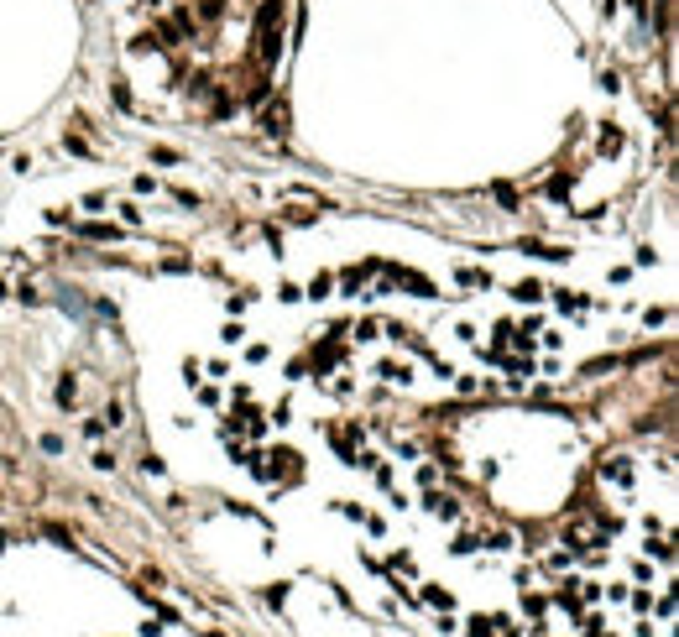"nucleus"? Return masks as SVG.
Segmentation results:
<instances>
[{"label":"nucleus","instance_id":"f257e3e1","mask_svg":"<svg viewBox=\"0 0 679 637\" xmlns=\"http://www.w3.org/2000/svg\"><path fill=\"white\" fill-rule=\"evenodd\" d=\"M256 37H261V63H272L277 47H283V0H267V6H261Z\"/></svg>","mask_w":679,"mask_h":637},{"label":"nucleus","instance_id":"f03ea898","mask_svg":"<svg viewBox=\"0 0 679 637\" xmlns=\"http://www.w3.org/2000/svg\"><path fill=\"white\" fill-rule=\"evenodd\" d=\"M261 126H267L272 136H283V131H288V105H283V100L267 105V110H261Z\"/></svg>","mask_w":679,"mask_h":637},{"label":"nucleus","instance_id":"7ed1b4c3","mask_svg":"<svg viewBox=\"0 0 679 637\" xmlns=\"http://www.w3.org/2000/svg\"><path fill=\"white\" fill-rule=\"evenodd\" d=\"M601 475H606V481H627L632 470H627V460L617 455V460H606V465H601Z\"/></svg>","mask_w":679,"mask_h":637},{"label":"nucleus","instance_id":"20e7f679","mask_svg":"<svg viewBox=\"0 0 679 637\" xmlns=\"http://www.w3.org/2000/svg\"><path fill=\"white\" fill-rule=\"evenodd\" d=\"M517 298L533 303V298H543V287H538V282H517Z\"/></svg>","mask_w":679,"mask_h":637},{"label":"nucleus","instance_id":"39448f33","mask_svg":"<svg viewBox=\"0 0 679 637\" xmlns=\"http://www.w3.org/2000/svg\"><path fill=\"white\" fill-rule=\"evenodd\" d=\"M429 507H434L439 517H455V501H449V496H429Z\"/></svg>","mask_w":679,"mask_h":637},{"label":"nucleus","instance_id":"423d86ee","mask_svg":"<svg viewBox=\"0 0 679 637\" xmlns=\"http://www.w3.org/2000/svg\"><path fill=\"white\" fill-rule=\"evenodd\" d=\"M220 11H225V6H220V0H204V6H199V16H204V21H215V16H220Z\"/></svg>","mask_w":679,"mask_h":637}]
</instances>
